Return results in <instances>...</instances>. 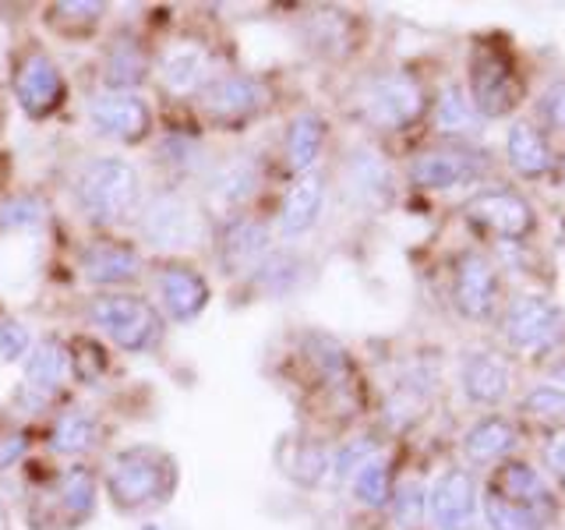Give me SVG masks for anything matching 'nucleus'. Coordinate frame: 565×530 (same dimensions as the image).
<instances>
[{"label":"nucleus","mask_w":565,"mask_h":530,"mask_svg":"<svg viewBox=\"0 0 565 530\" xmlns=\"http://www.w3.org/2000/svg\"><path fill=\"white\" fill-rule=\"evenodd\" d=\"M177 491V464L167 449L159 446H128L114 453L106 467V495L120 512H146L159 509L173 499Z\"/></svg>","instance_id":"nucleus-1"},{"label":"nucleus","mask_w":565,"mask_h":530,"mask_svg":"<svg viewBox=\"0 0 565 530\" xmlns=\"http://www.w3.org/2000/svg\"><path fill=\"white\" fill-rule=\"evenodd\" d=\"M75 202L99 226L124 223L141 205V177L131 159L96 156L75 177Z\"/></svg>","instance_id":"nucleus-2"},{"label":"nucleus","mask_w":565,"mask_h":530,"mask_svg":"<svg viewBox=\"0 0 565 530\" xmlns=\"http://www.w3.org/2000/svg\"><path fill=\"white\" fill-rule=\"evenodd\" d=\"M138 237L152 252H191L205 241V216L194 199L177 188H159L135 212Z\"/></svg>","instance_id":"nucleus-3"},{"label":"nucleus","mask_w":565,"mask_h":530,"mask_svg":"<svg viewBox=\"0 0 565 530\" xmlns=\"http://www.w3.org/2000/svg\"><path fill=\"white\" fill-rule=\"evenodd\" d=\"M88 322H93V329H99L106 340L128 353H146L163 340L159 308L138 294L114 290V294L93 297L88 300Z\"/></svg>","instance_id":"nucleus-4"},{"label":"nucleus","mask_w":565,"mask_h":530,"mask_svg":"<svg viewBox=\"0 0 565 530\" xmlns=\"http://www.w3.org/2000/svg\"><path fill=\"white\" fill-rule=\"evenodd\" d=\"M361 114L379 131H403L424 114V93L406 71H385L361 85Z\"/></svg>","instance_id":"nucleus-5"},{"label":"nucleus","mask_w":565,"mask_h":530,"mask_svg":"<svg viewBox=\"0 0 565 530\" xmlns=\"http://www.w3.org/2000/svg\"><path fill=\"white\" fill-rule=\"evenodd\" d=\"M502 340L516 353H552L565 340V311L547 297H516L499 322Z\"/></svg>","instance_id":"nucleus-6"},{"label":"nucleus","mask_w":565,"mask_h":530,"mask_svg":"<svg viewBox=\"0 0 565 530\" xmlns=\"http://www.w3.org/2000/svg\"><path fill=\"white\" fill-rule=\"evenodd\" d=\"M520 78L516 67L502 50H477L470 64V103L481 117H505L520 103Z\"/></svg>","instance_id":"nucleus-7"},{"label":"nucleus","mask_w":565,"mask_h":530,"mask_svg":"<svg viewBox=\"0 0 565 530\" xmlns=\"http://www.w3.org/2000/svg\"><path fill=\"white\" fill-rule=\"evenodd\" d=\"M488 170L484 152H473L467 146H441L424 149L411 159V181L420 191H452L477 184Z\"/></svg>","instance_id":"nucleus-8"},{"label":"nucleus","mask_w":565,"mask_h":530,"mask_svg":"<svg viewBox=\"0 0 565 530\" xmlns=\"http://www.w3.org/2000/svg\"><path fill=\"white\" fill-rule=\"evenodd\" d=\"M88 124L103 138H114L120 146H138L152 131V106L138 93H110L103 88L88 99Z\"/></svg>","instance_id":"nucleus-9"},{"label":"nucleus","mask_w":565,"mask_h":530,"mask_svg":"<svg viewBox=\"0 0 565 530\" xmlns=\"http://www.w3.org/2000/svg\"><path fill=\"white\" fill-rule=\"evenodd\" d=\"M265 99H269V88L255 75H216L199 96L202 114L212 124H223V128L255 120L265 110Z\"/></svg>","instance_id":"nucleus-10"},{"label":"nucleus","mask_w":565,"mask_h":530,"mask_svg":"<svg viewBox=\"0 0 565 530\" xmlns=\"http://www.w3.org/2000/svg\"><path fill=\"white\" fill-rule=\"evenodd\" d=\"M67 96V82L61 75L57 61L43 50L25 53L14 67V99L22 106V114L32 120L50 117Z\"/></svg>","instance_id":"nucleus-11"},{"label":"nucleus","mask_w":565,"mask_h":530,"mask_svg":"<svg viewBox=\"0 0 565 530\" xmlns=\"http://www.w3.org/2000/svg\"><path fill=\"white\" fill-rule=\"evenodd\" d=\"M273 252V234L269 226L255 216H226L220 223V234H216V258H220V269L223 276L237 279V276H252L262 258Z\"/></svg>","instance_id":"nucleus-12"},{"label":"nucleus","mask_w":565,"mask_h":530,"mask_svg":"<svg viewBox=\"0 0 565 530\" xmlns=\"http://www.w3.org/2000/svg\"><path fill=\"white\" fill-rule=\"evenodd\" d=\"M212 78H216V57L199 40H181L167 46L163 61H159V85L177 99L202 96Z\"/></svg>","instance_id":"nucleus-13"},{"label":"nucleus","mask_w":565,"mask_h":530,"mask_svg":"<svg viewBox=\"0 0 565 530\" xmlns=\"http://www.w3.org/2000/svg\"><path fill=\"white\" fill-rule=\"evenodd\" d=\"M452 305L463 318L484 322L499 308V273L481 252H467L456 258L452 273Z\"/></svg>","instance_id":"nucleus-14"},{"label":"nucleus","mask_w":565,"mask_h":530,"mask_svg":"<svg viewBox=\"0 0 565 530\" xmlns=\"http://www.w3.org/2000/svg\"><path fill=\"white\" fill-rule=\"evenodd\" d=\"M467 216L470 223L484 226L505 241H523L530 230H534V209L509 188H488L481 194H473L467 205Z\"/></svg>","instance_id":"nucleus-15"},{"label":"nucleus","mask_w":565,"mask_h":530,"mask_svg":"<svg viewBox=\"0 0 565 530\" xmlns=\"http://www.w3.org/2000/svg\"><path fill=\"white\" fill-rule=\"evenodd\" d=\"M156 294H159V308H163V315L173 318V322H194V318L209 308V297H212L209 279L181 262H170L159 269Z\"/></svg>","instance_id":"nucleus-16"},{"label":"nucleus","mask_w":565,"mask_h":530,"mask_svg":"<svg viewBox=\"0 0 565 530\" xmlns=\"http://www.w3.org/2000/svg\"><path fill=\"white\" fill-rule=\"evenodd\" d=\"M428 512L438 530H473L477 520V481L470 470H446L428 491Z\"/></svg>","instance_id":"nucleus-17"},{"label":"nucleus","mask_w":565,"mask_h":530,"mask_svg":"<svg viewBox=\"0 0 565 530\" xmlns=\"http://www.w3.org/2000/svg\"><path fill=\"white\" fill-rule=\"evenodd\" d=\"M262 170L255 156H230L220 167H212L209 181H205V202L212 212H226V216H237V209L244 202H252V194L258 191ZM223 216V220H226Z\"/></svg>","instance_id":"nucleus-18"},{"label":"nucleus","mask_w":565,"mask_h":530,"mask_svg":"<svg viewBox=\"0 0 565 530\" xmlns=\"http://www.w3.org/2000/svg\"><path fill=\"white\" fill-rule=\"evenodd\" d=\"M78 269L96 287H124L141 276V255L135 244L124 241H88L78 255Z\"/></svg>","instance_id":"nucleus-19"},{"label":"nucleus","mask_w":565,"mask_h":530,"mask_svg":"<svg viewBox=\"0 0 565 530\" xmlns=\"http://www.w3.org/2000/svg\"><path fill=\"white\" fill-rule=\"evenodd\" d=\"M459 382H463V393L470 403L494 406V403H502L512 389V364L505 353L491 347L470 350L463 358V368H459Z\"/></svg>","instance_id":"nucleus-20"},{"label":"nucleus","mask_w":565,"mask_h":530,"mask_svg":"<svg viewBox=\"0 0 565 530\" xmlns=\"http://www.w3.org/2000/svg\"><path fill=\"white\" fill-rule=\"evenodd\" d=\"M322 209H326V177L318 170L297 173L279 209V234L290 241L305 237L318 223V216H322Z\"/></svg>","instance_id":"nucleus-21"},{"label":"nucleus","mask_w":565,"mask_h":530,"mask_svg":"<svg viewBox=\"0 0 565 530\" xmlns=\"http://www.w3.org/2000/svg\"><path fill=\"white\" fill-rule=\"evenodd\" d=\"M96 474L88 467H67L50 488V509L61 520V527H82L96 512Z\"/></svg>","instance_id":"nucleus-22"},{"label":"nucleus","mask_w":565,"mask_h":530,"mask_svg":"<svg viewBox=\"0 0 565 530\" xmlns=\"http://www.w3.org/2000/svg\"><path fill=\"white\" fill-rule=\"evenodd\" d=\"M149 71H152L149 50L138 40H131V35H117L103 53L99 75L110 93H138V85L149 78Z\"/></svg>","instance_id":"nucleus-23"},{"label":"nucleus","mask_w":565,"mask_h":530,"mask_svg":"<svg viewBox=\"0 0 565 530\" xmlns=\"http://www.w3.org/2000/svg\"><path fill=\"white\" fill-rule=\"evenodd\" d=\"M505 156L516 173L537 181V177L552 173L555 170V152L547 146V138L541 128H534L530 120H516L509 124V135H505Z\"/></svg>","instance_id":"nucleus-24"},{"label":"nucleus","mask_w":565,"mask_h":530,"mask_svg":"<svg viewBox=\"0 0 565 530\" xmlns=\"http://www.w3.org/2000/svg\"><path fill=\"white\" fill-rule=\"evenodd\" d=\"M491 491H499L502 499L516 502V506L544 512V517H552L555 512V495H552V488H547V481L530 464H516V459H512V464H502Z\"/></svg>","instance_id":"nucleus-25"},{"label":"nucleus","mask_w":565,"mask_h":530,"mask_svg":"<svg viewBox=\"0 0 565 530\" xmlns=\"http://www.w3.org/2000/svg\"><path fill=\"white\" fill-rule=\"evenodd\" d=\"M516 438H520V432L509 417L488 414L481 421H473L470 432L463 435V456L477 467L499 464V459H505L512 449H516Z\"/></svg>","instance_id":"nucleus-26"},{"label":"nucleus","mask_w":565,"mask_h":530,"mask_svg":"<svg viewBox=\"0 0 565 530\" xmlns=\"http://www.w3.org/2000/svg\"><path fill=\"white\" fill-rule=\"evenodd\" d=\"M305 276H308L305 258H300L297 252H279V247H273L247 279H252V287L262 297H287L300 287V283H305Z\"/></svg>","instance_id":"nucleus-27"},{"label":"nucleus","mask_w":565,"mask_h":530,"mask_svg":"<svg viewBox=\"0 0 565 530\" xmlns=\"http://www.w3.org/2000/svg\"><path fill=\"white\" fill-rule=\"evenodd\" d=\"M326 117L315 114V110H300L290 128H287V163L294 173H308L315 170L318 156H322V146H326Z\"/></svg>","instance_id":"nucleus-28"},{"label":"nucleus","mask_w":565,"mask_h":530,"mask_svg":"<svg viewBox=\"0 0 565 530\" xmlns=\"http://www.w3.org/2000/svg\"><path fill=\"white\" fill-rule=\"evenodd\" d=\"M71 371V350L57 340V336H46L43 343H35L25 358V382L35 393H53Z\"/></svg>","instance_id":"nucleus-29"},{"label":"nucleus","mask_w":565,"mask_h":530,"mask_svg":"<svg viewBox=\"0 0 565 530\" xmlns=\"http://www.w3.org/2000/svg\"><path fill=\"white\" fill-rule=\"evenodd\" d=\"M347 184L353 191V199L379 205L388 199V188H393V177H388L385 159L375 149H358L347 163Z\"/></svg>","instance_id":"nucleus-30"},{"label":"nucleus","mask_w":565,"mask_h":530,"mask_svg":"<svg viewBox=\"0 0 565 530\" xmlns=\"http://www.w3.org/2000/svg\"><path fill=\"white\" fill-rule=\"evenodd\" d=\"M305 358L311 361L318 379H322L329 389H350L353 364H350V353L343 350L340 340H332V336H326V332H308L305 336Z\"/></svg>","instance_id":"nucleus-31"},{"label":"nucleus","mask_w":565,"mask_h":530,"mask_svg":"<svg viewBox=\"0 0 565 530\" xmlns=\"http://www.w3.org/2000/svg\"><path fill=\"white\" fill-rule=\"evenodd\" d=\"M99 442V417L93 411H64L50 428V449L57 456H85Z\"/></svg>","instance_id":"nucleus-32"},{"label":"nucleus","mask_w":565,"mask_h":530,"mask_svg":"<svg viewBox=\"0 0 565 530\" xmlns=\"http://www.w3.org/2000/svg\"><path fill=\"white\" fill-rule=\"evenodd\" d=\"M477 124H481V114L473 110V103L467 96L463 85H446L435 99V131L446 138H463L473 135Z\"/></svg>","instance_id":"nucleus-33"},{"label":"nucleus","mask_w":565,"mask_h":530,"mask_svg":"<svg viewBox=\"0 0 565 530\" xmlns=\"http://www.w3.org/2000/svg\"><path fill=\"white\" fill-rule=\"evenodd\" d=\"M156 163H163L173 177H194L209 167V156H205V146L194 135L170 131V135H163V141H159Z\"/></svg>","instance_id":"nucleus-34"},{"label":"nucleus","mask_w":565,"mask_h":530,"mask_svg":"<svg viewBox=\"0 0 565 530\" xmlns=\"http://www.w3.org/2000/svg\"><path fill=\"white\" fill-rule=\"evenodd\" d=\"M428 396H431V379H424V371L399 379V385L393 389V396L385 403L388 424H393V428H406V424L417 421L424 406H428Z\"/></svg>","instance_id":"nucleus-35"},{"label":"nucleus","mask_w":565,"mask_h":530,"mask_svg":"<svg viewBox=\"0 0 565 530\" xmlns=\"http://www.w3.org/2000/svg\"><path fill=\"white\" fill-rule=\"evenodd\" d=\"M484 520H488L491 530H547V520H552V517L509 502V499H502L499 491L488 488L484 491Z\"/></svg>","instance_id":"nucleus-36"},{"label":"nucleus","mask_w":565,"mask_h":530,"mask_svg":"<svg viewBox=\"0 0 565 530\" xmlns=\"http://www.w3.org/2000/svg\"><path fill=\"white\" fill-rule=\"evenodd\" d=\"M350 488H353V499L367 509H385L388 499H393V477H388V464L379 456L364 464L358 474L350 477Z\"/></svg>","instance_id":"nucleus-37"},{"label":"nucleus","mask_w":565,"mask_h":530,"mask_svg":"<svg viewBox=\"0 0 565 530\" xmlns=\"http://www.w3.org/2000/svg\"><path fill=\"white\" fill-rule=\"evenodd\" d=\"M371 459H379L375 435H358V438H350V442H343L340 449H335L329 470H332L335 481H350V477L358 474L364 464H371Z\"/></svg>","instance_id":"nucleus-38"},{"label":"nucleus","mask_w":565,"mask_h":530,"mask_svg":"<svg viewBox=\"0 0 565 530\" xmlns=\"http://www.w3.org/2000/svg\"><path fill=\"white\" fill-rule=\"evenodd\" d=\"M46 209L43 202L35 199V194H8L4 202H0V230H8V234H18V230H35L43 223Z\"/></svg>","instance_id":"nucleus-39"},{"label":"nucleus","mask_w":565,"mask_h":530,"mask_svg":"<svg viewBox=\"0 0 565 530\" xmlns=\"http://www.w3.org/2000/svg\"><path fill=\"white\" fill-rule=\"evenodd\" d=\"M106 14V4H85V0H78V4H53L50 8V25L61 29V32H93L99 25V18Z\"/></svg>","instance_id":"nucleus-40"},{"label":"nucleus","mask_w":565,"mask_h":530,"mask_svg":"<svg viewBox=\"0 0 565 530\" xmlns=\"http://www.w3.org/2000/svg\"><path fill=\"white\" fill-rule=\"evenodd\" d=\"M388 506H393V517L399 527H417V520L424 517V509H428V491H424L420 481H403L396 491H393V499H388Z\"/></svg>","instance_id":"nucleus-41"},{"label":"nucleus","mask_w":565,"mask_h":530,"mask_svg":"<svg viewBox=\"0 0 565 530\" xmlns=\"http://www.w3.org/2000/svg\"><path fill=\"white\" fill-rule=\"evenodd\" d=\"M523 411L544 421H565V385H555V382L534 385L523 396Z\"/></svg>","instance_id":"nucleus-42"},{"label":"nucleus","mask_w":565,"mask_h":530,"mask_svg":"<svg viewBox=\"0 0 565 530\" xmlns=\"http://www.w3.org/2000/svg\"><path fill=\"white\" fill-rule=\"evenodd\" d=\"M32 350V332L25 322H14V318H0V364H14L29 358Z\"/></svg>","instance_id":"nucleus-43"},{"label":"nucleus","mask_w":565,"mask_h":530,"mask_svg":"<svg viewBox=\"0 0 565 530\" xmlns=\"http://www.w3.org/2000/svg\"><path fill=\"white\" fill-rule=\"evenodd\" d=\"M329 470V453L322 446H300L297 459L290 464V474L297 477L300 485H318Z\"/></svg>","instance_id":"nucleus-44"},{"label":"nucleus","mask_w":565,"mask_h":530,"mask_svg":"<svg viewBox=\"0 0 565 530\" xmlns=\"http://www.w3.org/2000/svg\"><path fill=\"white\" fill-rule=\"evenodd\" d=\"M537 117L547 124L552 131H565V78L552 82L537 99Z\"/></svg>","instance_id":"nucleus-45"},{"label":"nucleus","mask_w":565,"mask_h":530,"mask_svg":"<svg viewBox=\"0 0 565 530\" xmlns=\"http://www.w3.org/2000/svg\"><path fill=\"white\" fill-rule=\"evenodd\" d=\"M544 464H547V470L555 474V481L565 488V424L547 435V442H544Z\"/></svg>","instance_id":"nucleus-46"},{"label":"nucleus","mask_w":565,"mask_h":530,"mask_svg":"<svg viewBox=\"0 0 565 530\" xmlns=\"http://www.w3.org/2000/svg\"><path fill=\"white\" fill-rule=\"evenodd\" d=\"M25 449H29V442H25V435H22V432L0 435V474L11 470V467L18 464V459L25 456Z\"/></svg>","instance_id":"nucleus-47"},{"label":"nucleus","mask_w":565,"mask_h":530,"mask_svg":"<svg viewBox=\"0 0 565 530\" xmlns=\"http://www.w3.org/2000/svg\"><path fill=\"white\" fill-rule=\"evenodd\" d=\"M558 382L565 385V368H558Z\"/></svg>","instance_id":"nucleus-48"}]
</instances>
